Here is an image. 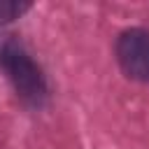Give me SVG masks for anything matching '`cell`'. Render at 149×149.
<instances>
[{
	"instance_id": "obj_3",
	"label": "cell",
	"mask_w": 149,
	"mask_h": 149,
	"mask_svg": "<svg viewBox=\"0 0 149 149\" xmlns=\"http://www.w3.org/2000/svg\"><path fill=\"white\" fill-rule=\"evenodd\" d=\"M30 9V2H16V0H0V23H9L19 19L23 12Z\"/></svg>"
},
{
	"instance_id": "obj_2",
	"label": "cell",
	"mask_w": 149,
	"mask_h": 149,
	"mask_svg": "<svg viewBox=\"0 0 149 149\" xmlns=\"http://www.w3.org/2000/svg\"><path fill=\"white\" fill-rule=\"evenodd\" d=\"M116 61L126 77L135 81H149V30L128 28L116 40Z\"/></svg>"
},
{
	"instance_id": "obj_1",
	"label": "cell",
	"mask_w": 149,
	"mask_h": 149,
	"mask_svg": "<svg viewBox=\"0 0 149 149\" xmlns=\"http://www.w3.org/2000/svg\"><path fill=\"white\" fill-rule=\"evenodd\" d=\"M0 68L7 72V79L23 102L40 107L47 100L44 72L14 35H0Z\"/></svg>"
}]
</instances>
